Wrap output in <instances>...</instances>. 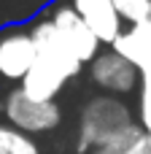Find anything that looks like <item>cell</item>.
<instances>
[{
    "instance_id": "1",
    "label": "cell",
    "mask_w": 151,
    "mask_h": 154,
    "mask_svg": "<svg viewBox=\"0 0 151 154\" xmlns=\"http://www.w3.org/2000/svg\"><path fill=\"white\" fill-rule=\"evenodd\" d=\"M135 125L132 108L124 97L113 95H95L84 103L78 114V133H76V152L89 154L95 146L111 141L124 127Z\"/></svg>"
},
{
    "instance_id": "2",
    "label": "cell",
    "mask_w": 151,
    "mask_h": 154,
    "mask_svg": "<svg viewBox=\"0 0 151 154\" xmlns=\"http://www.w3.org/2000/svg\"><path fill=\"white\" fill-rule=\"evenodd\" d=\"M3 119L27 135H46L62 125V108L57 100H32L22 87H11L3 95Z\"/></svg>"
},
{
    "instance_id": "3",
    "label": "cell",
    "mask_w": 151,
    "mask_h": 154,
    "mask_svg": "<svg viewBox=\"0 0 151 154\" xmlns=\"http://www.w3.org/2000/svg\"><path fill=\"white\" fill-rule=\"evenodd\" d=\"M35 60H38V51H35L30 27H22V24L0 27V84L19 87L32 70Z\"/></svg>"
},
{
    "instance_id": "4",
    "label": "cell",
    "mask_w": 151,
    "mask_h": 154,
    "mask_svg": "<svg viewBox=\"0 0 151 154\" xmlns=\"http://www.w3.org/2000/svg\"><path fill=\"white\" fill-rule=\"evenodd\" d=\"M30 35L35 41V51H38V60L41 65L57 70L59 76H65L68 81L76 79L81 70H84V62L68 49V43L62 41V35L57 32L54 22L49 19V14H41L32 24H30Z\"/></svg>"
},
{
    "instance_id": "5",
    "label": "cell",
    "mask_w": 151,
    "mask_h": 154,
    "mask_svg": "<svg viewBox=\"0 0 151 154\" xmlns=\"http://www.w3.org/2000/svg\"><path fill=\"white\" fill-rule=\"evenodd\" d=\"M92 84L103 95L127 97L140 89V70L113 49H103L92 65H86Z\"/></svg>"
},
{
    "instance_id": "6",
    "label": "cell",
    "mask_w": 151,
    "mask_h": 154,
    "mask_svg": "<svg viewBox=\"0 0 151 154\" xmlns=\"http://www.w3.org/2000/svg\"><path fill=\"white\" fill-rule=\"evenodd\" d=\"M46 14H49V19L54 22V27H57V32L62 35V41L68 43V49H70L84 65H92V62L97 60V54L105 49V46L100 43V38L89 30V24L73 11V5H70L68 0L54 3Z\"/></svg>"
},
{
    "instance_id": "7",
    "label": "cell",
    "mask_w": 151,
    "mask_h": 154,
    "mask_svg": "<svg viewBox=\"0 0 151 154\" xmlns=\"http://www.w3.org/2000/svg\"><path fill=\"white\" fill-rule=\"evenodd\" d=\"M68 3L89 24V30L100 38V43L105 49H111L119 41V35L127 30L119 8H116V0H68Z\"/></svg>"
},
{
    "instance_id": "8",
    "label": "cell",
    "mask_w": 151,
    "mask_h": 154,
    "mask_svg": "<svg viewBox=\"0 0 151 154\" xmlns=\"http://www.w3.org/2000/svg\"><path fill=\"white\" fill-rule=\"evenodd\" d=\"M111 49L119 51L124 60H130L140 73L146 68H151V19L127 27Z\"/></svg>"
},
{
    "instance_id": "9",
    "label": "cell",
    "mask_w": 151,
    "mask_h": 154,
    "mask_svg": "<svg viewBox=\"0 0 151 154\" xmlns=\"http://www.w3.org/2000/svg\"><path fill=\"white\" fill-rule=\"evenodd\" d=\"M65 84H68L65 76H59L57 70H51V68L35 62L32 70L27 73V79H24L19 87L24 89L27 97H32V100H43V103H46V100H57V95L65 89Z\"/></svg>"
},
{
    "instance_id": "10",
    "label": "cell",
    "mask_w": 151,
    "mask_h": 154,
    "mask_svg": "<svg viewBox=\"0 0 151 154\" xmlns=\"http://www.w3.org/2000/svg\"><path fill=\"white\" fill-rule=\"evenodd\" d=\"M0 154H43V149L32 135L0 119Z\"/></svg>"
},
{
    "instance_id": "11",
    "label": "cell",
    "mask_w": 151,
    "mask_h": 154,
    "mask_svg": "<svg viewBox=\"0 0 151 154\" xmlns=\"http://www.w3.org/2000/svg\"><path fill=\"white\" fill-rule=\"evenodd\" d=\"M140 135H143V130H140V125L135 122V125L124 127L122 133H116L111 141H105V143L95 146L89 154H127V152H130V146H132Z\"/></svg>"
},
{
    "instance_id": "12",
    "label": "cell",
    "mask_w": 151,
    "mask_h": 154,
    "mask_svg": "<svg viewBox=\"0 0 151 154\" xmlns=\"http://www.w3.org/2000/svg\"><path fill=\"white\" fill-rule=\"evenodd\" d=\"M135 122L140 125L143 133L151 135V68L140 73V89H138V108H135Z\"/></svg>"
},
{
    "instance_id": "13",
    "label": "cell",
    "mask_w": 151,
    "mask_h": 154,
    "mask_svg": "<svg viewBox=\"0 0 151 154\" xmlns=\"http://www.w3.org/2000/svg\"><path fill=\"white\" fill-rule=\"evenodd\" d=\"M116 8H119L124 24L132 27V24H140V22L149 19L151 0H116Z\"/></svg>"
},
{
    "instance_id": "14",
    "label": "cell",
    "mask_w": 151,
    "mask_h": 154,
    "mask_svg": "<svg viewBox=\"0 0 151 154\" xmlns=\"http://www.w3.org/2000/svg\"><path fill=\"white\" fill-rule=\"evenodd\" d=\"M127 154H151V135L149 133H143L132 146H130V152Z\"/></svg>"
}]
</instances>
